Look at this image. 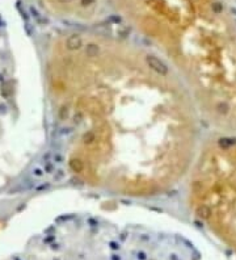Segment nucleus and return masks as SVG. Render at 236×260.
<instances>
[{
  "instance_id": "obj_1",
  "label": "nucleus",
  "mask_w": 236,
  "mask_h": 260,
  "mask_svg": "<svg viewBox=\"0 0 236 260\" xmlns=\"http://www.w3.org/2000/svg\"><path fill=\"white\" fill-rule=\"evenodd\" d=\"M50 81L67 166L81 183L154 196L189 172L199 112L161 59L74 33L50 58Z\"/></svg>"
},
{
  "instance_id": "obj_2",
  "label": "nucleus",
  "mask_w": 236,
  "mask_h": 260,
  "mask_svg": "<svg viewBox=\"0 0 236 260\" xmlns=\"http://www.w3.org/2000/svg\"><path fill=\"white\" fill-rule=\"evenodd\" d=\"M188 173L193 213L236 251V136L220 133L207 141Z\"/></svg>"
},
{
  "instance_id": "obj_3",
  "label": "nucleus",
  "mask_w": 236,
  "mask_h": 260,
  "mask_svg": "<svg viewBox=\"0 0 236 260\" xmlns=\"http://www.w3.org/2000/svg\"><path fill=\"white\" fill-rule=\"evenodd\" d=\"M56 1H58L59 4H71L74 0H56Z\"/></svg>"
}]
</instances>
